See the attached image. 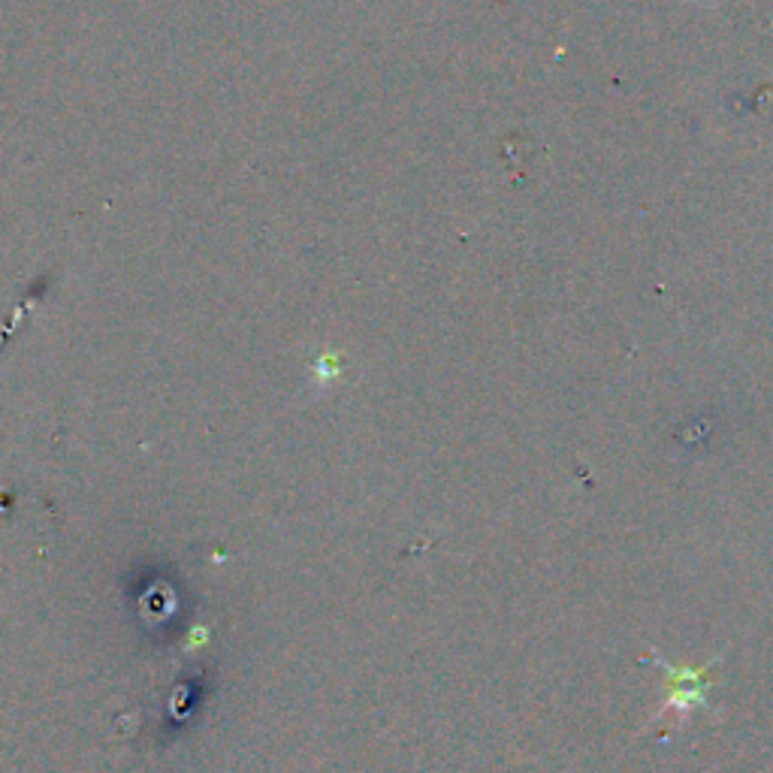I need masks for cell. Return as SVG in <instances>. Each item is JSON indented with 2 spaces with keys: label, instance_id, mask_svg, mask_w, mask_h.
I'll return each instance as SVG.
<instances>
[{
  "label": "cell",
  "instance_id": "6da1fadb",
  "mask_svg": "<svg viewBox=\"0 0 773 773\" xmlns=\"http://www.w3.org/2000/svg\"><path fill=\"white\" fill-rule=\"evenodd\" d=\"M318 372L324 378H336V375H339V363H336V357H332V353H330V357H324V360H320Z\"/></svg>",
  "mask_w": 773,
  "mask_h": 773
}]
</instances>
